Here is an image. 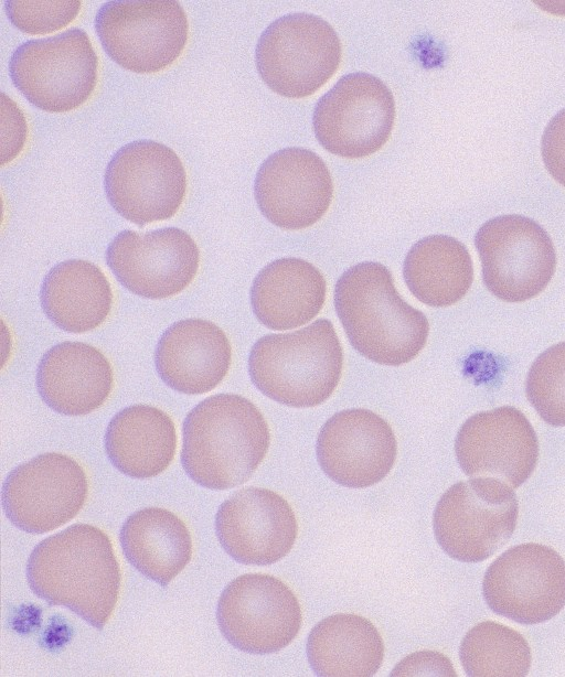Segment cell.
Segmentation results:
<instances>
[{"instance_id":"obj_1","label":"cell","mask_w":565,"mask_h":677,"mask_svg":"<svg viewBox=\"0 0 565 677\" xmlns=\"http://www.w3.org/2000/svg\"><path fill=\"white\" fill-rule=\"evenodd\" d=\"M26 580L38 598L65 606L102 630L117 603L121 576L106 533L75 524L34 547Z\"/></svg>"},{"instance_id":"obj_2","label":"cell","mask_w":565,"mask_h":677,"mask_svg":"<svg viewBox=\"0 0 565 677\" xmlns=\"http://www.w3.org/2000/svg\"><path fill=\"white\" fill-rule=\"evenodd\" d=\"M181 464L188 476L210 490L246 482L270 443L259 409L236 394L206 397L191 409L182 428Z\"/></svg>"},{"instance_id":"obj_3","label":"cell","mask_w":565,"mask_h":677,"mask_svg":"<svg viewBox=\"0 0 565 677\" xmlns=\"http://www.w3.org/2000/svg\"><path fill=\"white\" fill-rule=\"evenodd\" d=\"M334 307L351 345L374 363L406 364L426 345L427 318L399 295L391 271L380 262L345 270L334 288Z\"/></svg>"},{"instance_id":"obj_4","label":"cell","mask_w":565,"mask_h":677,"mask_svg":"<svg viewBox=\"0 0 565 677\" xmlns=\"http://www.w3.org/2000/svg\"><path fill=\"white\" fill-rule=\"evenodd\" d=\"M342 366V346L327 319L290 333L267 334L255 342L248 357L255 387L295 408L324 402L340 383Z\"/></svg>"},{"instance_id":"obj_5","label":"cell","mask_w":565,"mask_h":677,"mask_svg":"<svg viewBox=\"0 0 565 677\" xmlns=\"http://www.w3.org/2000/svg\"><path fill=\"white\" fill-rule=\"evenodd\" d=\"M9 75L30 104L47 112H64L90 98L98 58L87 33L71 28L21 43L10 56Z\"/></svg>"},{"instance_id":"obj_6","label":"cell","mask_w":565,"mask_h":677,"mask_svg":"<svg viewBox=\"0 0 565 677\" xmlns=\"http://www.w3.org/2000/svg\"><path fill=\"white\" fill-rule=\"evenodd\" d=\"M341 42L333 28L310 13H290L271 22L260 34L255 62L263 82L287 98L316 93L337 72Z\"/></svg>"},{"instance_id":"obj_7","label":"cell","mask_w":565,"mask_h":677,"mask_svg":"<svg viewBox=\"0 0 565 677\" xmlns=\"http://www.w3.org/2000/svg\"><path fill=\"white\" fill-rule=\"evenodd\" d=\"M519 502L512 487L493 477H475L451 485L433 517L435 538L452 559L483 561L512 536Z\"/></svg>"},{"instance_id":"obj_8","label":"cell","mask_w":565,"mask_h":677,"mask_svg":"<svg viewBox=\"0 0 565 677\" xmlns=\"http://www.w3.org/2000/svg\"><path fill=\"white\" fill-rule=\"evenodd\" d=\"M95 31L106 54L137 74L158 73L184 50L189 23L175 0H113L95 17Z\"/></svg>"},{"instance_id":"obj_9","label":"cell","mask_w":565,"mask_h":677,"mask_svg":"<svg viewBox=\"0 0 565 677\" xmlns=\"http://www.w3.org/2000/svg\"><path fill=\"white\" fill-rule=\"evenodd\" d=\"M104 190L120 216L145 226L177 214L185 197L186 172L168 146L136 140L119 148L109 160Z\"/></svg>"},{"instance_id":"obj_10","label":"cell","mask_w":565,"mask_h":677,"mask_svg":"<svg viewBox=\"0 0 565 677\" xmlns=\"http://www.w3.org/2000/svg\"><path fill=\"white\" fill-rule=\"evenodd\" d=\"M482 279L505 302H523L540 294L556 268L553 241L535 221L518 214L487 221L476 233Z\"/></svg>"},{"instance_id":"obj_11","label":"cell","mask_w":565,"mask_h":677,"mask_svg":"<svg viewBox=\"0 0 565 677\" xmlns=\"http://www.w3.org/2000/svg\"><path fill=\"white\" fill-rule=\"evenodd\" d=\"M395 100L390 88L367 73L342 76L317 101L312 126L330 153L358 159L379 151L390 139Z\"/></svg>"},{"instance_id":"obj_12","label":"cell","mask_w":565,"mask_h":677,"mask_svg":"<svg viewBox=\"0 0 565 677\" xmlns=\"http://www.w3.org/2000/svg\"><path fill=\"white\" fill-rule=\"evenodd\" d=\"M216 620L226 641L256 655L276 653L298 635L302 615L296 594L276 577L246 573L222 591Z\"/></svg>"},{"instance_id":"obj_13","label":"cell","mask_w":565,"mask_h":677,"mask_svg":"<svg viewBox=\"0 0 565 677\" xmlns=\"http://www.w3.org/2000/svg\"><path fill=\"white\" fill-rule=\"evenodd\" d=\"M482 593L498 615L525 625L546 622L565 606V560L542 544L511 547L488 567Z\"/></svg>"},{"instance_id":"obj_14","label":"cell","mask_w":565,"mask_h":677,"mask_svg":"<svg viewBox=\"0 0 565 677\" xmlns=\"http://www.w3.org/2000/svg\"><path fill=\"white\" fill-rule=\"evenodd\" d=\"M87 492V476L79 463L66 454L47 452L9 472L2 485V507L19 529L44 534L73 519Z\"/></svg>"},{"instance_id":"obj_15","label":"cell","mask_w":565,"mask_h":677,"mask_svg":"<svg viewBox=\"0 0 565 677\" xmlns=\"http://www.w3.org/2000/svg\"><path fill=\"white\" fill-rule=\"evenodd\" d=\"M106 264L128 291L146 299H164L183 291L200 266L194 239L178 227L140 234L118 233L106 249Z\"/></svg>"},{"instance_id":"obj_16","label":"cell","mask_w":565,"mask_h":677,"mask_svg":"<svg viewBox=\"0 0 565 677\" xmlns=\"http://www.w3.org/2000/svg\"><path fill=\"white\" fill-rule=\"evenodd\" d=\"M455 453L466 475L493 477L516 488L536 468L539 440L523 412L503 406L468 418L457 433Z\"/></svg>"},{"instance_id":"obj_17","label":"cell","mask_w":565,"mask_h":677,"mask_svg":"<svg viewBox=\"0 0 565 677\" xmlns=\"http://www.w3.org/2000/svg\"><path fill=\"white\" fill-rule=\"evenodd\" d=\"M254 195L271 224L299 230L316 224L329 209L333 183L318 154L291 147L278 150L260 164Z\"/></svg>"},{"instance_id":"obj_18","label":"cell","mask_w":565,"mask_h":677,"mask_svg":"<svg viewBox=\"0 0 565 677\" xmlns=\"http://www.w3.org/2000/svg\"><path fill=\"white\" fill-rule=\"evenodd\" d=\"M317 459L324 474L350 488H364L392 470L397 442L392 427L377 413L345 409L322 426L317 439Z\"/></svg>"},{"instance_id":"obj_19","label":"cell","mask_w":565,"mask_h":677,"mask_svg":"<svg viewBox=\"0 0 565 677\" xmlns=\"http://www.w3.org/2000/svg\"><path fill=\"white\" fill-rule=\"evenodd\" d=\"M215 533L222 548L237 562L267 566L291 550L298 524L281 495L268 488L245 487L218 507Z\"/></svg>"},{"instance_id":"obj_20","label":"cell","mask_w":565,"mask_h":677,"mask_svg":"<svg viewBox=\"0 0 565 677\" xmlns=\"http://www.w3.org/2000/svg\"><path fill=\"white\" fill-rule=\"evenodd\" d=\"M232 362L231 343L224 331L203 319L171 324L160 336L154 365L161 380L186 395L213 390L226 376Z\"/></svg>"},{"instance_id":"obj_21","label":"cell","mask_w":565,"mask_h":677,"mask_svg":"<svg viewBox=\"0 0 565 677\" xmlns=\"http://www.w3.org/2000/svg\"><path fill=\"white\" fill-rule=\"evenodd\" d=\"M35 383L40 397L51 409L65 416H85L108 399L114 373L97 347L65 341L41 357Z\"/></svg>"},{"instance_id":"obj_22","label":"cell","mask_w":565,"mask_h":677,"mask_svg":"<svg viewBox=\"0 0 565 677\" xmlns=\"http://www.w3.org/2000/svg\"><path fill=\"white\" fill-rule=\"evenodd\" d=\"M327 294L323 275L309 261L280 258L265 266L250 288L257 320L270 330L299 327L321 311Z\"/></svg>"},{"instance_id":"obj_23","label":"cell","mask_w":565,"mask_h":677,"mask_svg":"<svg viewBox=\"0 0 565 677\" xmlns=\"http://www.w3.org/2000/svg\"><path fill=\"white\" fill-rule=\"evenodd\" d=\"M177 441L171 417L143 404L118 411L108 422L104 437L111 464L134 479H150L162 473L174 458Z\"/></svg>"},{"instance_id":"obj_24","label":"cell","mask_w":565,"mask_h":677,"mask_svg":"<svg viewBox=\"0 0 565 677\" xmlns=\"http://www.w3.org/2000/svg\"><path fill=\"white\" fill-rule=\"evenodd\" d=\"M40 300L50 321L77 334L97 329L107 319L113 290L98 266L84 259H68L44 276Z\"/></svg>"},{"instance_id":"obj_25","label":"cell","mask_w":565,"mask_h":677,"mask_svg":"<svg viewBox=\"0 0 565 677\" xmlns=\"http://www.w3.org/2000/svg\"><path fill=\"white\" fill-rule=\"evenodd\" d=\"M119 539L128 562L167 587L190 562L192 539L185 523L161 507H146L122 524Z\"/></svg>"},{"instance_id":"obj_26","label":"cell","mask_w":565,"mask_h":677,"mask_svg":"<svg viewBox=\"0 0 565 677\" xmlns=\"http://www.w3.org/2000/svg\"><path fill=\"white\" fill-rule=\"evenodd\" d=\"M308 662L320 677H370L384 657V643L367 619L338 613L320 621L307 640Z\"/></svg>"},{"instance_id":"obj_27","label":"cell","mask_w":565,"mask_h":677,"mask_svg":"<svg viewBox=\"0 0 565 677\" xmlns=\"http://www.w3.org/2000/svg\"><path fill=\"white\" fill-rule=\"evenodd\" d=\"M404 280L416 299L429 307L461 300L473 280L467 247L447 235H430L412 246L403 266Z\"/></svg>"},{"instance_id":"obj_28","label":"cell","mask_w":565,"mask_h":677,"mask_svg":"<svg viewBox=\"0 0 565 677\" xmlns=\"http://www.w3.org/2000/svg\"><path fill=\"white\" fill-rule=\"evenodd\" d=\"M459 656L469 677H523L531 667L527 641L493 621L480 622L467 632Z\"/></svg>"},{"instance_id":"obj_29","label":"cell","mask_w":565,"mask_h":677,"mask_svg":"<svg viewBox=\"0 0 565 677\" xmlns=\"http://www.w3.org/2000/svg\"><path fill=\"white\" fill-rule=\"evenodd\" d=\"M525 391L546 423L565 426V342L548 347L536 357L526 377Z\"/></svg>"},{"instance_id":"obj_30","label":"cell","mask_w":565,"mask_h":677,"mask_svg":"<svg viewBox=\"0 0 565 677\" xmlns=\"http://www.w3.org/2000/svg\"><path fill=\"white\" fill-rule=\"evenodd\" d=\"M79 0H7L9 21L21 32L45 34L65 28L79 13Z\"/></svg>"},{"instance_id":"obj_31","label":"cell","mask_w":565,"mask_h":677,"mask_svg":"<svg viewBox=\"0 0 565 677\" xmlns=\"http://www.w3.org/2000/svg\"><path fill=\"white\" fill-rule=\"evenodd\" d=\"M541 152L547 172L565 186V108L561 109L545 127Z\"/></svg>"},{"instance_id":"obj_32","label":"cell","mask_w":565,"mask_h":677,"mask_svg":"<svg viewBox=\"0 0 565 677\" xmlns=\"http://www.w3.org/2000/svg\"><path fill=\"white\" fill-rule=\"evenodd\" d=\"M457 676L451 662L433 651L413 653L401 660L391 676Z\"/></svg>"}]
</instances>
